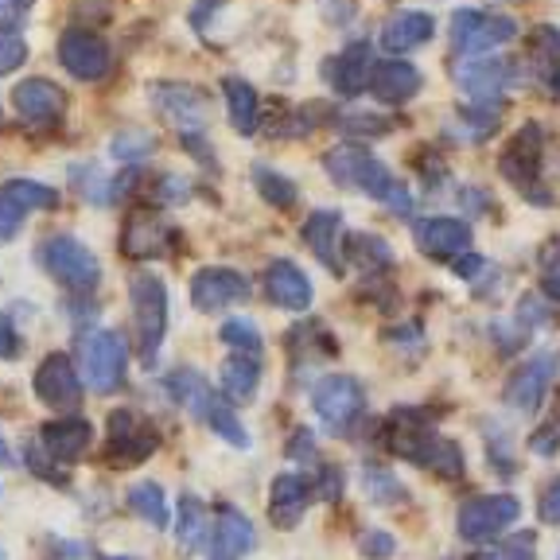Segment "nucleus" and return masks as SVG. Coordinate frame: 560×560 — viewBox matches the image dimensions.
Instances as JSON below:
<instances>
[{
	"label": "nucleus",
	"instance_id": "nucleus-6",
	"mask_svg": "<svg viewBox=\"0 0 560 560\" xmlns=\"http://www.w3.org/2000/svg\"><path fill=\"white\" fill-rule=\"evenodd\" d=\"M447 74L464 102L482 105H502V94L517 86V62L506 55H455Z\"/></svg>",
	"mask_w": 560,
	"mask_h": 560
},
{
	"label": "nucleus",
	"instance_id": "nucleus-53",
	"mask_svg": "<svg viewBox=\"0 0 560 560\" xmlns=\"http://www.w3.org/2000/svg\"><path fill=\"white\" fill-rule=\"evenodd\" d=\"M490 335H494V347L502 354H517V350L529 342V331H525L517 319H499V324H490Z\"/></svg>",
	"mask_w": 560,
	"mask_h": 560
},
{
	"label": "nucleus",
	"instance_id": "nucleus-50",
	"mask_svg": "<svg viewBox=\"0 0 560 560\" xmlns=\"http://www.w3.org/2000/svg\"><path fill=\"white\" fill-rule=\"evenodd\" d=\"M312 490L319 502H339L342 490H347V475H342L339 464H324L312 475Z\"/></svg>",
	"mask_w": 560,
	"mask_h": 560
},
{
	"label": "nucleus",
	"instance_id": "nucleus-18",
	"mask_svg": "<svg viewBox=\"0 0 560 560\" xmlns=\"http://www.w3.org/2000/svg\"><path fill=\"white\" fill-rule=\"evenodd\" d=\"M257 545V529L249 522V514H242L230 502H219L214 522H210V541H207V560H245Z\"/></svg>",
	"mask_w": 560,
	"mask_h": 560
},
{
	"label": "nucleus",
	"instance_id": "nucleus-28",
	"mask_svg": "<svg viewBox=\"0 0 560 560\" xmlns=\"http://www.w3.org/2000/svg\"><path fill=\"white\" fill-rule=\"evenodd\" d=\"M129 184H137V167H125V175H117V179L97 164L70 167V187H74V195H79L82 202H94V207L117 202L125 191H129Z\"/></svg>",
	"mask_w": 560,
	"mask_h": 560
},
{
	"label": "nucleus",
	"instance_id": "nucleus-21",
	"mask_svg": "<svg viewBox=\"0 0 560 560\" xmlns=\"http://www.w3.org/2000/svg\"><path fill=\"white\" fill-rule=\"evenodd\" d=\"M432 35H436V20H432L429 12L397 9L382 20L377 44H382V51L394 55V59H405V55H412L424 44H432Z\"/></svg>",
	"mask_w": 560,
	"mask_h": 560
},
{
	"label": "nucleus",
	"instance_id": "nucleus-51",
	"mask_svg": "<svg viewBox=\"0 0 560 560\" xmlns=\"http://www.w3.org/2000/svg\"><path fill=\"white\" fill-rule=\"evenodd\" d=\"M16 312L20 307H4L0 312V359L4 362H16L24 354V335H20Z\"/></svg>",
	"mask_w": 560,
	"mask_h": 560
},
{
	"label": "nucleus",
	"instance_id": "nucleus-17",
	"mask_svg": "<svg viewBox=\"0 0 560 560\" xmlns=\"http://www.w3.org/2000/svg\"><path fill=\"white\" fill-rule=\"evenodd\" d=\"M156 447H160L156 429L144 424L137 412H129V409L109 412V440H105V455H109V464H117V467L144 464Z\"/></svg>",
	"mask_w": 560,
	"mask_h": 560
},
{
	"label": "nucleus",
	"instance_id": "nucleus-14",
	"mask_svg": "<svg viewBox=\"0 0 560 560\" xmlns=\"http://www.w3.org/2000/svg\"><path fill=\"white\" fill-rule=\"evenodd\" d=\"M254 284L245 280V272L226 269V265H202L191 277V304L202 315H219L226 307L249 304Z\"/></svg>",
	"mask_w": 560,
	"mask_h": 560
},
{
	"label": "nucleus",
	"instance_id": "nucleus-62",
	"mask_svg": "<svg viewBox=\"0 0 560 560\" xmlns=\"http://www.w3.org/2000/svg\"><path fill=\"white\" fill-rule=\"evenodd\" d=\"M0 125H4V105H0Z\"/></svg>",
	"mask_w": 560,
	"mask_h": 560
},
{
	"label": "nucleus",
	"instance_id": "nucleus-35",
	"mask_svg": "<svg viewBox=\"0 0 560 560\" xmlns=\"http://www.w3.org/2000/svg\"><path fill=\"white\" fill-rule=\"evenodd\" d=\"M125 502H129L132 514H137L144 525H152V529H167V525H172V510H167L164 487H160L156 479L132 482L129 494H125Z\"/></svg>",
	"mask_w": 560,
	"mask_h": 560
},
{
	"label": "nucleus",
	"instance_id": "nucleus-38",
	"mask_svg": "<svg viewBox=\"0 0 560 560\" xmlns=\"http://www.w3.org/2000/svg\"><path fill=\"white\" fill-rule=\"evenodd\" d=\"M202 424H207L210 432L219 440H226L230 447H237V452H245L249 447V432H245V424H242V417L234 412V405L226 401V397H210V405L202 409Z\"/></svg>",
	"mask_w": 560,
	"mask_h": 560
},
{
	"label": "nucleus",
	"instance_id": "nucleus-60",
	"mask_svg": "<svg viewBox=\"0 0 560 560\" xmlns=\"http://www.w3.org/2000/svg\"><path fill=\"white\" fill-rule=\"evenodd\" d=\"M0 467H12V447L4 436H0Z\"/></svg>",
	"mask_w": 560,
	"mask_h": 560
},
{
	"label": "nucleus",
	"instance_id": "nucleus-7",
	"mask_svg": "<svg viewBox=\"0 0 560 560\" xmlns=\"http://www.w3.org/2000/svg\"><path fill=\"white\" fill-rule=\"evenodd\" d=\"M312 409L324 420V429L335 436H354L359 420L366 417V389L359 377L327 374L312 385Z\"/></svg>",
	"mask_w": 560,
	"mask_h": 560
},
{
	"label": "nucleus",
	"instance_id": "nucleus-10",
	"mask_svg": "<svg viewBox=\"0 0 560 560\" xmlns=\"http://www.w3.org/2000/svg\"><path fill=\"white\" fill-rule=\"evenodd\" d=\"M382 436H385V447L397 455V459H405V464H417L429 471V459L432 452L440 447V432L432 429L429 412L412 409V405H397L389 417H385L382 424Z\"/></svg>",
	"mask_w": 560,
	"mask_h": 560
},
{
	"label": "nucleus",
	"instance_id": "nucleus-58",
	"mask_svg": "<svg viewBox=\"0 0 560 560\" xmlns=\"http://www.w3.org/2000/svg\"><path fill=\"white\" fill-rule=\"evenodd\" d=\"M289 459H296V464H312L315 459L312 429H296V436H292V444H289Z\"/></svg>",
	"mask_w": 560,
	"mask_h": 560
},
{
	"label": "nucleus",
	"instance_id": "nucleus-2",
	"mask_svg": "<svg viewBox=\"0 0 560 560\" xmlns=\"http://www.w3.org/2000/svg\"><path fill=\"white\" fill-rule=\"evenodd\" d=\"M499 175L522 195L525 202L552 207V191L545 187V129L537 121H525L499 152Z\"/></svg>",
	"mask_w": 560,
	"mask_h": 560
},
{
	"label": "nucleus",
	"instance_id": "nucleus-20",
	"mask_svg": "<svg viewBox=\"0 0 560 560\" xmlns=\"http://www.w3.org/2000/svg\"><path fill=\"white\" fill-rule=\"evenodd\" d=\"M35 444L44 447L51 464L70 467V464H79L82 455L94 447V424H90V420H82V417L47 420L44 429H39V436H35Z\"/></svg>",
	"mask_w": 560,
	"mask_h": 560
},
{
	"label": "nucleus",
	"instance_id": "nucleus-47",
	"mask_svg": "<svg viewBox=\"0 0 560 560\" xmlns=\"http://www.w3.org/2000/svg\"><path fill=\"white\" fill-rule=\"evenodd\" d=\"M464 452H459V444H455V440H440V447L436 452H432V459H429V471L432 475H440V479H459V475H464Z\"/></svg>",
	"mask_w": 560,
	"mask_h": 560
},
{
	"label": "nucleus",
	"instance_id": "nucleus-44",
	"mask_svg": "<svg viewBox=\"0 0 560 560\" xmlns=\"http://www.w3.org/2000/svg\"><path fill=\"white\" fill-rule=\"evenodd\" d=\"M4 187H9V191L16 195L27 210H55L59 207V191L47 187V184H39V179H9Z\"/></svg>",
	"mask_w": 560,
	"mask_h": 560
},
{
	"label": "nucleus",
	"instance_id": "nucleus-39",
	"mask_svg": "<svg viewBox=\"0 0 560 560\" xmlns=\"http://www.w3.org/2000/svg\"><path fill=\"white\" fill-rule=\"evenodd\" d=\"M254 187H257V195H261V199L269 202V207H277V210H292V207H296V199H300L296 184H292L289 175L272 172V167H265V164L254 167Z\"/></svg>",
	"mask_w": 560,
	"mask_h": 560
},
{
	"label": "nucleus",
	"instance_id": "nucleus-61",
	"mask_svg": "<svg viewBox=\"0 0 560 560\" xmlns=\"http://www.w3.org/2000/svg\"><path fill=\"white\" fill-rule=\"evenodd\" d=\"M97 560H140V557H97Z\"/></svg>",
	"mask_w": 560,
	"mask_h": 560
},
{
	"label": "nucleus",
	"instance_id": "nucleus-3",
	"mask_svg": "<svg viewBox=\"0 0 560 560\" xmlns=\"http://www.w3.org/2000/svg\"><path fill=\"white\" fill-rule=\"evenodd\" d=\"M79 374L82 385L94 394H117L125 385V370H129V342L114 327H90L79 331Z\"/></svg>",
	"mask_w": 560,
	"mask_h": 560
},
{
	"label": "nucleus",
	"instance_id": "nucleus-54",
	"mask_svg": "<svg viewBox=\"0 0 560 560\" xmlns=\"http://www.w3.org/2000/svg\"><path fill=\"white\" fill-rule=\"evenodd\" d=\"M354 545H359V552L366 560H389L397 552V541L389 534H385V529H362L359 541H354Z\"/></svg>",
	"mask_w": 560,
	"mask_h": 560
},
{
	"label": "nucleus",
	"instance_id": "nucleus-19",
	"mask_svg": "<svg viewBox=\"0 0 560 560\" xmlns=\"http://www.w3.org/2000/svg\"><path fill=\"white\" fill-rule=\"evenodd\" d=\"M412 237H417L420 254L436 257V261H447V265L471 249V226H467L464 219H452V214L420 219L417 226H412Z\"/></svg>",
	"mask_w": 560,
	"mask_h": 560
},
{
	"label": "nucleus",
	"instance_id": "nucleus-43",
	"mask_svg": "<svg viewBox=\"0 0 560 560\" xmlns=\"http://www.w3.org/2000/svg\"><path fill=\"white\" fill-rule=\"evenodd\" d=\"M109 152H114V160H121L125 167H137L140 160L152 152V137L149 132H140V129H125L109 140Z\"/></svg>",
	"mask_w": 560,
	"mask_h": 560
},
{
	"label": "nucleus",
	"instance_id": "nucleus-34",
	"mask_svg": "<svg viewBox=\"0 0 560 560\" xmlns=\"http://www.w3.org/2000/svg\"><path fill=\"white\" fill-rule=\"evenodd\" d=\"M342 261L359 265L366 277H377L382 269L394 265V249L377 234H347L342 237Z\"/></svg>",
	"mask_w": 560,
	"mask_h": 560
},
{
	"label": "nucleus",
	"instance_id": "nucleus-36",
	"mask_svg": "<svg viewBox=\"0 0 560 560\" xmlns=\"http://www.w3.org/2000/svg\"><path fill=\"white\" fill-rule=\"evenodd\" d=\"M164 389L172 394V401L184 405L191 417H202V409H207L210 397H214V389H210L199 370H172V374L164 377Z\"/></svg>",
	"mask_w": 560,
	"mask_h": 560
},
{
	"label": "nucleus",
	"instance_id": "nucleus-56",
	"mask_svg": "<svg viewBox=\"0 0 560 560\" xmlns=\"http://www.w3.org/2000/svg\"><path fill=\"white\" fill-rule=\"evenodd\" d=\"M32 4L35 0H0V27H4V32H16L27 12H32Z\"/></svg>",
	"mask_w": 560,
	"mask_h": 560
},
{
	"label": "nucleus",
	"instance_id": "nucleus-31",
	"mask_svg": "<svg viewBox=\"0 0 560 560\" xmlns=\"http://www.w3.org/2000/svg\"><path fill=\"white\" fill-rule=\"evenodd\" d=\"M222 97H226V117L237 137H254L261 129V97H257L254 82L222 79Z\"/></svg>",
	"mask_w": 560,
	"mask_h": 560
},
{
	"label": "nucleus",
	"instance_id": "nucleus-48",
	"mask_svg": "<svg viewBox=\"0 0 560 560\" xmlns=\"http://www.w3.org/2000/svg\"><path fill=\"white\" fill-rule=\"evenodd\" d=\"M529 452L541 455V459H552V455L560 452V412H552V417H545L541 424H537L534 432H529Z\"/></svg>",
	"mask_w": 560,
	"mask_h": 560
},
{
	"label": "nucleus",
	"instance_id": "nucleus-23",
	"mask_svg": "<svg viewBox=\"0 0 560 560\" xmlns=\"http://www.w3.org/2000/svg\"><path fill=\"white\" fill-rule=\"evenodd\" d=\"M300 237L315 254V261L324 265L327 272H335V277H342V269H347V261H342V237L347 234H342L339 210H312L307 222L300 226Z\"/></svg>",
	"mask_w": 560,
	"mask_h": 560
},
{
	"label": "nucleus",
	"instance_id": "nucleus-25",
	"mask_svg": "<svg viewBox=\"0 0 560 560\" xmlns=\"http://www.w3.org/2000/svg\"><path fill=\"white\" fill-rule=\"evenodd\" d=\"M265 292H269V300L280 312H296V315L307 312L315 300L307 272L296 261H289V257H277V261L265 265Z\"/></svg>",
	"mask_w": 560,
	"mask_h": 560
},
{
	"label": "nucleus",
	"instance_id": "nucleus-24",
	"mask_svg": "<svg viewBox=\"0 0 560 560\" xmlns=\"http://www.w3.org/2000/svg\"><path fill=\"white\" fill-rule=\"evenodd\" d=\"M312 499H315V490L307 475H300V471L277 475L269 487V522L277 525V529H296V525L304 522Z\"/></svg>",
	"mask_w": 560,
	"mask_h": 560
},
{
	"label": "nucleus",
	"instance_id": "nucleus-30",
	"mask_svg": "<svg viewBox=\"0 0 560 560\" xmlns=\"http://www.w3.org/2000/svg\"><path fill=\"white\" fill-rule=\"evenodd\" d=\"M219 385L230 405L254 401L261 389V359L257 354H226L219 366Z\"/></svg>",
	"mask_w": 560,
	"mask_h": 560
},
{
	"label": "nucleus",
	"instance_id": "nucleus-9",
	"mask_svg": "<svg viewBox=\"0 0 560 560\" xmlns=\"http://www.w3.org/2000/svg\"><path fill=\"white\" fill-rule=\"evenodd\" d=\"M152 97V109L164 125H172L175 132H184V137H202L210 121V97L202 94L199 86L191 82H172V79H160L149 86Z\"/></svg>",
	"mask_w": 560,
	"mask_h": 560
},
{
	"label": "nucleus",
	"instance_id": "nucleus-16",
	"mask_svg": "<svg viewBox=\"0 0 560 560\" xmlns=\"http://www.w3.org/2000/svg\"><path fill=\"white\" fill-rule=\"evenodd\" d=\"M525 79L549 102H560V27L537 24L525 35Z\"/></svg>",
	"mask_w": 560,
	"mask_h": 560
},
{
	"label": "nucleus",
	"instance_id": "nucleus-40",
	"mask_svg": "<svg viewBox=\"0 0 560 560\" xmlns=\"http://www.w3.org/2000/svg\"><path fill=\"white\" fill-rule=\"evenodd\" d=\"M534 557H537V534L534 529H522V534L490 541L487 549H479L471 560H534Z\"/></svg>",
	"mask_w": 560,
	"mask_h": 560
},
{
	"label": "nucleus",
	"instance_id": "nucleus-33",
	"mask_svg": "<svg viewBox=\"0 0 560 560\" xmlns=\"http://www.w3.org/2000/svg\"><path fill=\"white\" fill-rule=\"evenodd\" d=\"M210 541V517H207V506H202L199 494H184L179 499V510H175V545L184 557L191 552L207 549Z\"/></svg>",
	"mask_w": 560,
	"mask_h": 560
},
{
	"label": "nucleus",
	"instance_id": "nucleus-52",
	"mask_svg": "<svg viewBox=\"0 0 560 560\" xmlns=\"http://www.w3.org/2000/svg\"><path fill=\"white\" fill-rule=\"evenodd\" d=\"M24 62H27V39L20 32H4L0 27V79L16 74Z\"/></svg>",
	"mask_w": 560,
	"mask_h": 560
},
{
	"label": "nucleus",
	"instance_id": "nucleus-8",
	"mask_svg": "<svg viewBox=\"0 0 560 560\" xmlns=\"http://www.w3.org/2000/svg\"><path fill=\"white\" fill-rule=\"evenodd\" d=\"M517 35V20L506 12L487 9H455L447 20V44L455 55H487L494 47L510 44Z\"/></svg>",
	"mask_w": 560,
	"mask_h": 560
},
{
	"label": "nucleus",
	"instance_id": "nucleus-46",
	"mask_svg": "<svg viewBox=\"0 0 560 560\" xmlns=\"http://www.w3.org/2000/svg\"><path fill=\"white\" fill-rule=\"evenodd\" d=\"M537 272H541V292L552 300V304H560V237H552V242L541 249Z\"/></svg>",
	"mask_w": 560,
	"mask_h": 560
},
{
	"label": "nucleus",
	"instance_id": "nucleus-37",
	"mask_svg": "<svg viewBox=\"0 0 560 560\" xmlns=\"http://www.w3.org/2000/svg\"><path fill=\"white\" fill-rule=\"evenodd\" d=\"M362 494H366L374 506H397V502L409 499V490H405V482L394 475V467L377 464V459L362 464Z\"/></svg>",
	"mask_w": 560,
	"mask_h": 560
},
{
	"label": "nucleus",
	"instance_id": "nucleus-22",
	"mask_svg": "<svg viewBox=\"0 0 560 560\" xmlns=\"http://www.w3.org/2000/svg\"><path fill=\"white\" fill-rule=\"evenodd\" d=\"M420 86H424V74L409 59H394L389 55V59H374L366 94H374V102L382 105H405L420 94Z\"/></svg>",
	"mask_w": 560,
	"mask_h": 560
},
{
	"label": "nucleus",
	"instance_id": "nucleus-5",
	"mask_svg": "<svg viewBox=\"0 0 560 560\" xmlns=\"http://www.w3.org/2000/svg\"><path fill=\"white\" fill-rule=\"evenodd\" d=\"M35 261L44 265V272L51 280H59L62 289L74 296H94L97 280H102V261L94 257L86 242H79L74 234H51L39 242Z\"/></svg>",
	"mask_w": 560,
	"mask_h": 560
},
{
	"label": "nucleus",
	"instance_id": "nucleus-45",
	"mask_svg": "<svg viewBox=\"0 0 560 560\" xmlns=\"http://www.w3.org/2000/svg\"><path fill=\"white\" fill-rule=\"evenodd\" d=\"M32 214V210L24 207V202L16 199V195L9 191V187L0 184V245H9L12 237L24 230V219Z\"/></svg>",
	"mask_w": 560,
	"mask_h": 560
},
{
	"label": "nucleus",
	"instance_id": "nucleus-1",
	"mask_svg": "<svg viewBox=\"0 0 560 560\" xmlns=\"http://www.w3.org/2000/svg\"><path fill=\"white\" fill-rule=\"evenodd\" d=\"M324 167L339 187H354V191L370 195V199H377L385 210H394L401 219L412 214L409 187H405L374 152L362 149V144H335L324 156Z\"/></svg>",
	"mask_w": 560,
	"mask_h": 560
},
{
	"label": "nucleus",
	"instance_id": "nucleus-32",
	"mask_svg": "<svg viewBox=\"0 0 560 560\" xmlns=\"http://www.w3.org/2000/svg\"><path fill=\"white\" fill-rule=\"evenodd\" d=\"M499 121H502V105H482V102H464L459 109L452 114V132L455 140H464V144H482L499 132Z\"/></svg>",
	"mask_w": 560,
	"mask_h": 560
},
{
	"label": "nucleus",
	"instance_id": "nucleus-26",
	"mask_svg": "<svg viewBox=\"0 0 560 560\" xmlns=\"http://www.w3.org/2000/svg\"><path fill=\"white\" fill-rule=\"evenodd\" d=\"M175 242V230L167 226L160 214H132L121 230V254L132 261H152V257H164Z\"/></svg>",
	"mask_w": 560,
	"mask_h": 560
},
{
	"label": "nucleus",
	"instance_id": "nucleus-63",
	"mask_svg": "<svg viewBox=\"0 0 560 560\" xmlns=\"http://www.w3.org/2000/svg\"><path fill=\"white\" fill-rule=\"evenodd\" d=\"M510 4H514V0H510Z\"/></svg>",
	"mask_w": 560,
	"mask_h": 560
},
{
	"label": "nucleus",
	"instance_id": "nucleus-59",
	"mask_svg": "<svg viewBox=\"0 0 560 560\" xmlns=\"http://www.w3.org/2000/svg\"><path fill=\"white\" fill-rule=\"evenodd\" d=\"M459 207L467 210V219H475V214H487L490 195L482 191V187H467V191H459Z\"/></svg>",
	"mask_w": 560,
	"mask_h": 560
},
{
	"label": "nucleus",
	"instance_id": "nucleus-15",
	"mask_svg": "<svg viewBox=\"0 0 560 560\" xmlns=\"http://www.w3.org/2000/svg\"><path fill=\"white\" fill-rule=\"evenodd\" d=\"M59 62L67 67L70 79L102 82L114 70V51L102 35L86 32V27H70V32L59 35Z\"/></svg>",
	"mask_w": 560,
	"mask_h": 560
},
{
	"label": "nucleus",
	"instance_id": "nucleus-57",
	"mask_svg": "<svg viewBox=\"0 0 560 560\" xmlns=\"http://www.w3.org/2000/svg\"><path fill=\"white\" fill-rule=\"evenodd\" d=\"M537 514H541L545 525H560V475L545 487L541 502H537Z\"/></svg>",
	"mask_w": 560,
	"mask_h": 560
},
{
	"label": "nucleus",
	"instance_id": "nucleus-27",
	"mask_svg": "<svg viewBox=\"0 0 560 560\" xmlns=\"http://www.w3.org/2000/svg\"><path fill=\"white\" fill-rule=\"evenodd\" d=\"M12 105H16L20 121L27 125H55L67 109V97L51 79H24L12 90Z\"/></svg>",
	"mask_w": 560,
	"mask_h": 560
},
{
	"label": "nucleus",
	"instance_id": "nucleus-55",
	"mask_svg": "<svg viewBox=\"0 0 560 560\" xmlns=\"http://www.w3.org/2000/svg\"><path fill=\"white\" fill-rule=\"evenodd\" d=\"M514 319H517V324L525 327V331L534 335V331H537V327H541V324H549L552 315H549V307H545L541 300H537V296H529V292H525V296L517 300V315H514Z\"/></svg>",
	"mask_w": 560,
	"mask_h": 560
},
{
	"label": "nucleus",
	"instance_id": "nucleus-42",
	"mask_svg": "<svg viewBox=\"0 0 560 560\" xmlns=\"http://www.w3.org/2000/svg\"><path fill=\"white\" fill-rule=\"evenodd\" d=\"M335 129L350 132V137H385V132H394V117L362 114V109H342V114L335 117Z\"/></svg>",
	"mask_w": 560,
	"mask_h": 560
},
{
	"label": "nucleus",
	"instance_id": "nucleus-12",
	"mask_svg": "<svg viewBox=\"0 0 560 560\" xmlns=\"http://www.w3.org/2000/svg\"><path fill=\"white\" fill-rule=\"evenodd\" d=\"M560 374V354L557 350H537L522 366L510 374L506 389H502V405L514 412H537L549 397L552 382Z\"/></svg>",
	"mask_w": 560,
	"mask_h": 560
},
{
	"label": "nucleus",
	"instance_id": "nucleus-49",
	"mask_svg": "<svg viewBox=\"0 0 560 560\" xmlns=\"http://www.w3.org/2000/svg\"><path fill=\"white\" fill-rule=\"evenodd\" d=\"M385 347H394L397 354H409V359H417V354H424V331H420V324H401V327H385Z\"/></svg>",
	"mask_w": 560,
	"mask_h": 560
},
{
	"label": "nucleus",
	"instance_id": "nucleus-13",
	"mask_svg": "<svg viewBox=\"0 0 560 560\" xmlns=\"http://www.w3.org/2000/svg\"><path fill=\"white\" fill-rule=\"evenodd\" d=\"M32 389H35V397L47 405V409L62 412V417H74V412H79V405H82V394H86L79 366H74V359H67L62 350H51V354L35 366Z\"/></svg>",
	"mask_w": 560,
	"mask_h": 560
},
{
	"label": "nucleus",
	"instance_id": "nucleus-4",
	"mask_svg": "<svg viewBox=\"0 0 560 560\" xmlns=\"http://www.w3.org/2000/svg\"><path fill=\"white\" fill-rule=\"evenodd\" d=\"M129 307H132V342H137V354L152 370L167 335V284L156 272H137L129 280Z\"/></svg>",
	"mask_w": 560,
	"mask_h": 560
},
{
	"label": "nucleus",
	"instance_id": "nucleus-41",
	"mask_svg": "<svg viewBox=\"0 0 560 560\" xmlns=\"http://www.w3.org/2000/svg\"><path fill=\"white\" fill-rule=\"evenodd\" d=\"M219 339L230 347V354H257L261 359V350H265V339H261V327L249 324V319H226L219 331Z\"/></svg>",
	"mask_w": 560,
	"mask_h": 560
},
{
	"label": "nucleus",
	"instance_id": "nucleus-29",
	"mask_svg": "<svg viewBox=\"0 0 560 560\" xmlns=\"http://www.w3.org/2000/svg\"><path fill=\"white\" fill-rule=\"evenodd\" d=\"M370 70H374V51L359 39V44H350L347 51L327 62V79H331V90L339 97H359L370 90Z\"/></svg>",
	"mask_w": 560,
	"mask_h": 560
},
{
	"label": "nucleus",
	"instance_id": "nucleus-11",
	"mask_svg": "<svg viewBox=\"0 0 560 560\" xmlns=\"http://www.w3.org/2000/svg\"><path fill=\"white\" fill-rule=\"evenodd\" d=\"M517 517H522V502L514 494H479V499H467L459 506L455 529L467 545H490L499 541Z\"/></svg>",
	"mask_w": 560,
	"mask_h": 560
}]
</instances>
